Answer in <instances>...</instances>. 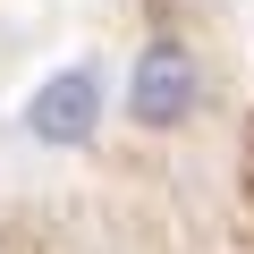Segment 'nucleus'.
I'll use <instances>...</instances> for the list:
<instances>
[{"label":"nucleus","instance_id":"nucleus-1","mask_svg":"<svg viewBox=\"0 0 254 254\" xmlns=\"http://www.w3.org/2000/svg\"><path fill=\"white\" fill-rule=\"evenodd\" d=\"M203 110V51L187 34H153L127 68V119L144 127V136H170Z\"/></svg>","mask_w":254,"mask_h":254},{"label":"nucleus","instance_id":"nucleus-2","mask_svg":"<svg viewBox=\"0 0 254 254\" xmlns=\"http://www.w3.org/2000/svg\"><path fill=\"white\" fill-rule=\"evenodd\" d=\"M102 119H110V93H102V68L93 60H68V68H51L34 93H26V136L34 144H93L102 136Z\"/></svg>","mask_w":254,"mask_h":254}]
</instances>
